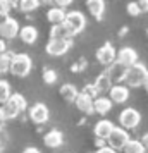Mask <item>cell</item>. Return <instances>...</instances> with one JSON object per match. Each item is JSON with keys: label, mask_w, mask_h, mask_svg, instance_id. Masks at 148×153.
Listing matches in <instances>:
<instances>
[{"label": "cell", "mask_w": 148, "mask_h": 153, "mask_svg": "<svg viewBox=\"0 0 148 153\" xmlns=\"http://www.w3.org/2000/svg\"><path fill=\"white\" fill-rule=\"evenodd\" d=\"M26 107H28V102L19 93H12L9 97L7 102L2 105L4 114H5V119H16L19 114H22V112L26 110Z\"/></svg>", "instance_id": "cell-1"}, {"label": "cell", "mask_w": 148, "mask_h": 153, "mask_svg": "<svg viewBox=\"0 0 148 153\" xmlns=\"http://www.w3.org/2000/svg\"><path fill=\"white\" fill-rule=\"evenodd\" d=\"M33 62H31V57L26 53H14L12 60H10V74H14L16 77H26L31 72Z\"/></svg>", "instance_id": "cell-2"}, {"label": "cell", "mask_w": 148, "mask_h": 153, "mask_svg": "<svg viewBox=\"0 0 148 153\" xmlns=\"http://www.w3.org/2000/svg\"><path fill=\"white\" fill-rule=\"evenodd\" d=\"M62 24L65 26L71 36H76L86 28V17L79 10H71V12H65V19H64Z\"/></svg>", "instance_id": "cell-3"}, {"label": "cell", "mask_w": 148, "mask_h": 153, "mask_svg": "<svg viewBox=\"0 0 148 153\" xmlns=\"http://www.w3.org/2000/svg\"><path fill=\"white\" fill-rule=\"evenodd\" d=\"M148 69L143 65V64H134L131 67L126 69V76H124V81H126L127 86H143L145 79H147Z\"/></svg>", "instance_id": "cell-4"}, {"label": "cell", "mask_w": 148, "mask_h": 153, "mask_svg": "<svg viewBox=\"0 0 148 153\" xmlns=\"http://www.w3.org/2000/svg\"><path fill=\"white\" fill-rule=\"evenodd\" d=\"M129 132H127V129H124V127H115L114 126L112 132L109 134V138H107V141H109V146L110 148H114L115 152H119V150H124V146L127 145V141H129Z\"/></svg>", "instance_id": "cell-5"}, {"label": "cell", "mask_w": 148, "mask_h": 153, "mask_svg": "<svg viewBox=\"0 0 148 153\" xmlns=\"http://www.w3.org/2000/svg\"><path fill=\"white\" fill-rule=\"evenodd\" d=\"M141 122V114L133 107H127L119 114V124L124 129H134Z\"/></svg>", "instance_id": "cell-6"}, {"label": "cell", "mask_w": 148, "mask_h": 153, "mask_svg": "<svg viewBox=\"0 0 148 153\" xmlns=\"http://www.w3.org/2000/svg\"><path fill=\"white\" fill-rule=\"evenodd\" d=\"M71 48V40L69 38H50V42L47 43V53L54 57H60L64 53H67V50Z\"/></svg>", "instance_id": "cell-7"}, {"label": "cell", "mask_w": 148, "mask_h": 153, "mask_svg": "<svg viewBox=\"0 0 148 153\" xmlns=\"http://www.w3.org/2000/svg\"><path fill=\"white\" fill-rule=\"evenodd\" d=\"M115 57H117V50L114 48L112 43H103L98 50H97V60H98L102 65H110L112 62H115Z\"/></svg>", "instance_id": "cell-8"}, {"label": "cell", "mask_w": 148, "mask_h": 153, "mask_svg": "<svg viewBox=\"0 0 148 153\" xmlns=\"http://www.w3.org/2000/svg\"><path fill=\"white\" fill-rule=\"evenodd\" d=\"M50 117V110L45 103H35L29 108V119L35 124H45Z\"/></svg>", "instance_id": "cell-9"}, {"label": "cell", "mask_w": 148, "mask_h": 153, "mask_svg": "<svg viewBox=\"0 0 148 153\" xmlns=\"http://www.w3.org/2000/svg\"><path fill=\"white\" fill-rule=\"evenodd\" d=\"M115 60L119 64H122L124 67H131V65H134V64L138 62V53H136V50L131 48V47H124V48L117 50Z\"/></svg>", "instance_id": "cell-10"}, {"label": "cell", "mask_w": 148, "mask_h": 153, "mask_svg": "<svg viewBox=\"0 0 148 153\" xmlns=\"http://www.w3.org/2000/svg\"><path fill=\"white\" fill-rule=\"evenodd\" d=\"M109 95H110V100H112V103H126L127 98H129V88H127L126 84H112V88L109 91Z\"/></svg>", "instance_id": "cell-11"}, {"label": "cell", "mask_w": 148, "mask_h": 153, "mask_svg": "<svg viewBox=\"0 0 148 153\" xmlns=\"http://www.w3.org/2000/svg\"><path fill=\"white\" fill-rule=\"evenodd\" d=\"M19 35V22L16 21L14 17H9L7 21L0 26V36L5 40H12Z\"/></svg>", "instance_id": "cell-12"}, {"label": "cell", "mask_w": 148, "mask_h": 153, "mask_svg": "<svg viewBox=\"0 0 148 153\" xmlns=\"http://www.w3.org/2000/svg\"><path fill=\"white\" fill-rule=\"evenodd\" d=\"M126 69H127V67H124L122 64H119L117 60H115V62H112L110 65H109V69H107L105 72H107V76L110 77V81H112V83L119 84V83H122V81H124Z\"/></svg>", "instance_id": "cell-13"}, {"label": "cell", "mask_w": 148, "mask_h": 153, "mask_svg": "<svg viewBox=\"0 0 148 153\" xmlns=\"http://www.w3.org/2000/svg\"><path fill=\"white\" fill-rule=\"evenodd\" d=\"M112 129H114V124L109 120V119H100L98 122L95 124L93 132H95V136H97L100 141H103V139L109 138V134L112 132Z\"/></svg>", "instance_id": "cell-14"}, {"label": "cell", "mask_w": 148, "mask_h": 153, "mask_svg": "<svg viewBox=\"0 0 148 153\" xmlns=\"http://www.w3.org/2000/svg\"><path fill=\"white\" fill-rule=\"evenodd\" d=\"M93 100H95V98H91L90 95L79 91L78 98L74 100V103H76L79 112H83V114H93Z\"/></svg>", "instance_id": "cell-15"}, {"label": "cell", "mask_w": 148, "mask_h": 153, "mask_svg": "<svg viewBox=\"0 0 148 153\" xmlns=\"http://www.w3.org/2000/svg\"><path fill=\"white\" fill-rule=\"evenodd\" d=\"M86 7H88L90 14L97 21L103 19V14H105V0H86Z\"/></svg>", "instance_id": "cell-16"}, {"label": "cell", "mask_w": 148, "mask_h": 153, "mask_svg": "<svg viewBox=\"0 0 148 153\" xmlns=\"http://www.w3.org/2000/svg\"><path fill=\"white\" fill-rule=\"evenodd\" d=\"M112 100L109 97H97L93 100V112H97L98 115H105L109 112L112 110Z\"/></svg>", "instance_id": "cell-17"}, {"label": "cell", "mask_w": 148, "mask_h": 153, "mask_svg": "<svg viewBox=\"0 0 148 153\" xmlns=\"http://www.w3.org/2000/svg\"><path fill=\"white\" fill-rule=\"evenodd\" d=\"M43 143H45V146H48V148H59L64 143V134L59 129H52V131H48L45 134Z\"/></svg>", "instance_id": "cell-18"}, {"label": "cell", "mask_w": 148, "mask_h": 153, "mask_svg": "<svg viewBox=\"0 0 148 153\" xmlns=\"http://www.w3.org/2000/svg\"><path fill=\"white\" fill-rule=\"evenodd\" d=\"M19 36L26 45H33L38 40V29L35 26H24V28L19 29Z\"/></svg>", "instance_id": "cell-19"}, {"label": "cell", "mask_w": 148, "mask_h": 153, "mask_svg": "<svg viewBox=\"0 0 148 153\" xmlns=\"http://www.w3.org/2000/svg\"><path fill=\"white\" fill-rule=\"evenodd\" d=\"M78 95H79V91L74 84L65 83V84L60 86V97H62L65 102H74V100L78 98Z\"/></svg>", "instance_id": "cell-20"}, {"label": "cell", "mask_w": 148, "mask_h": 153, "mask_svg": "<svg viewBox=\"0 0 148 153\" xmlns=\"http://www.w3.org/2000/svg\"><path fill=\"white\" fill-rule=\"evenodd\" d=\"M47 19H48V22H52V26H54V24H62L64 19H65V10L60 9V7L48 9V12H47Z\"/></svg>", "instance_id": "cell-21"}, {"label": "cell", "mask_w": 148, "mask_h": 153, "mask_svg": "<svg viewBox=\"0 0 148 153\" xmlns=\"http://www.w3.org/2000/svg\"><path fill=\"white\" fill-rule=\"evenodd\" d=\"M95 88L98 90V93L110 91V88H112V81H110V77L107 76V72H102V74L97 77V81H95Z\"/></svg>", "instance_id": "cell-22"}, {"label": "cell", "mask_w": 148, "mask_h": 153, "mask_svg": "<svg viewBox=\"0 0 148 153\" xmlns=\"http://www.w3.org/2000/svg\"><path fill=\"white\" fill-rule=\"evenodd\" d=\"M124 153H147V148L138 139H129L127 145L124 146Z\"/></svg>", "instance_id": "cell-23"}, {"label": "cell", "mask_w": 148, "mask_h": 153, "mask_svg": "<svg viewBox=\"0 0 148 153\" xmlns=\"http://www.w3.org/2000/svg\"><path fill=\"white\" fill-rule=\"evenodd\" d=\"M50 38H71L64 24H54L50 29Z\"/></svg>", "instance_id": "cell-24"}, {"label": "cell", "mask_w": 148, "mask_h": 153, "mask_svg": "<svg viewBox=\"0 0 148 153\" xmlns=\"http://www.w3.org/2000/svg\"><path fill=\"white\" fill-rule=\"evenodd\" d=\"M10 95H12V91H10V84H9V81L0 79V103L4 105L9 100Z\"/></svg>", "instance_id": "cell-25"}, {"label": "cell", "mask_w": 148, "mask_h": 153, "mask_svg": "<svg viewBox=\"0 0 148 153\" xmlns=\"http://www.w3.org/2000/svg\"><path fill=\"white\" fill-rule=\"evenodd\" d=\"M17 7L21 9L22 12H33L40 7V2L38 0H19V5Z\"/></svg>", "instance_id": "cell-26"}, {"label": "cell", "mask_w": 148, "mask_h": 153, "mask_svg": "<svg viewBox=\"0 0 148 153\" xmlns=\"http://www.w3.org/2000/svg\"><path fill=\"white\" fill-rule=\"evenodd\" d=\"M10 60H12V53H2L0 55V74H7L10 71Z\"/></svg>", "instance_id": "cell-27"}, {"label": "cell", "mask_w": 148, "mask_h": 153, "mask_svg": "<svg viewBox=\"0 0 148 153\" xmlns=\"http://www.w3.org/2000/svg\"><path fill=\"white\" fill-rule=\"evenodd\" d=\"M43 81L47 84H54L57 81V72L54 69H45L43 71Z\"/></svg>", "instance_id": "cell-28"}, {"label": "cell", "mask_w": 148, "mask_h": 153, "mask_svg": "<svg viewBox=\"0 0 148 153\" xmlns=\"http://www.w3.org/2000/svg\"><path fill=\"white\" fill-rule=\"evenodd\" d=\"M17 5H19V0H0V9L5 10V12L16 9Z\"/></svg>", "instance_id": "cell-29"}, {"label": "cell", "mask_w": 148, "mask_h": 153, "mask_svg": "<svg viewBox=\"0 0 148 153\" xmlns=\"http://www.w3.org/2000/svg\"><path fill=\"white\" fill-rule=\"evenodd\" d=\"M127 14L133 16V17H136V16L141 14V10H140V7H138L136 2H129V4H127Z\"/></svg>", "instance_id": "cell-30"}, {"label": "cell", "mask_w": 148, "mask_h": 153, "mask_svg": "<svg viewBox=\"0 0 148 153\" xmlns=\"http://www.w3.org/2000/svg\"><path fill=\"white\" fill-rule=\"evenodd\" d=\"M83 93L90 95L91 98H97V95H98V90L95 88V84H86V86H85V90H83Z\"/></svg>", "instance_id": "cell-31"}, {"label": "cell", "mask_w": 148, "mask_h": 153, "mask_svg": "<svg viewBox=\"0 0 148 153\" xmlns=\"http://www.w3.org/2000/svg\"><path fill=\"white\" fill-rule=\"evenodd\" d=\"M136 4L141 12H148V0H136Z\"/></svg>", "instance_id": "cell-32"}, {"label": "cell", "mask_w": 148, "mask_h": 153, "mask_svg": "<svg viewBox=\"0 0 148 153\" xmlns=\"http://www.w3.org/2000/svg\"><path fill=\"white\" fill-rule=\"evenodd\" d=\"M57 4V7H60V9H65V7H69L71 4H72V0H54Z\"/></svg>", "instance_id": "cell-33"}, {"label": "cell", "mask_w": 148, "mask_h": 153, "mask_svg": "<svg viewBox=\"0 0 148 153\" xmlns=\"http://www.w3.org/2000/svg\"><path fill=\"white\" fill-rule=\"evenodd\" d=\"M97 153H117L114 148H110V146H100L98 150H97Z\"/></svg>", "instance_id": "cell-34"}, {"label": "cell", "mask_w": 148, "mask_h": 153, "mask_svg": "<svg viewBox=\"0 0 148 153\" xmlns=\"http://www.w3.org/2000/svg\"><path fill=\"white\" fill-rule=\"evenodd\" d=\"M7 19H9V12H5V10H2V9H0V26L7 21Z\"/></svg>", "instance_id": "cell-35"}, {"label": "cell", "mask_w": 148, "mask_h": 153, "mask_svg": "<svg viewBox=\"0 0 148 153\" xmlns=\"http://www.w3.org/2000/svg\"><path fill=\"white\" fill-rule=\"evenodd\" d=\"M7 52V45H5V40L4 38H0V55L2 53H5Z\"/></svg>", "instance_id": "cell-36"}, {"label": "cell", "mask_w": 148, "mask_h": 153, "mask_svg": "<svg viewBox=\"0 0 148 153\" xmlns=\"http://www.w3.org/2000/svg\"><path fill=\"white\" fill-rule=\"evenodd\" d=\"M22 153H42L38 148H35V146H28V148H24V152Z\"/></svg>", "instance_id": "cell-37"}, {"label": "cell", "mask_w": 148, "mask_h": 153, "mask_svg": "<svg viewBox=\"0 0 148 153\" xmlns=\"http://www.w3.org/2000/svg\"><path fill=\"white\" fill-rule=\"evenodd\" d=\"M140 141H141V145L148 150V134H145V136H143V139H140Z\"/></svg>", "instance_id": "cell-38"}, {"label": "cell", "mask_w": 148, "mask_h": 153, "mask_svg": "<svg viewBox=\"0 0 148 153\" xmlns=\"http://www.w3.org/2000/svg\"><path fill=\"white\" fill-rule=\"evenodd\" d=\"M40 2V5H50V4H54V0H38Z\"/></svg>", "instance_id": "cell-39"}, {"label": "cell", "mask_w": 148, "mask_h": 153, "mask_svg": "<svg viewBox=\"0 0 148 153\" xmlns=\"http://www.w3.org/2000/svg\"><path fill=\"white\" fill-rule=\"evenodd\" d=\"M4 120H7V119H5V114H4V108L0 107V122H4Z\"/></svg>", "instance_id": "cell-40"}, {"label": "cell", "mask_w": 148, "mask_h": 153, "mask_svg": "<svg viewBox=\"0 0 148 153\" xmlns=\"http://www.w3.org/2000/svg\"><path fill=\"white\" fill-rule=\"evenodd\" d=\"M143 86H145V90H147V93H148V74H147V79H145V83H143Z\"/></svg>", "instance_id": "cell-41"}]
</instances>
